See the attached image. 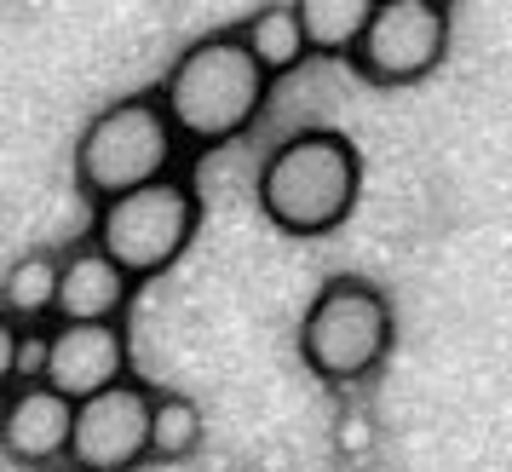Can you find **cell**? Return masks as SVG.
<instances>
[{
  "label": "cell",
  "instance_id": "277c9868",
  "mask_svg": "<svg viewBox=\"0 0 512 472\" xmlns=\"http://www.w3.org/2000/svg\"><path fill=\"white\" fill-rule=\"evenodd\" d=\"M397 340V317L386 288H374L369 277H328L317 288V300L300 317V363L323 386H357L369 380Z\"/></svg>",
  "mask_w": 512,
  "mask_h": 472
},
{
  "label": "cell",
  "instance_id": "9c48e42d",
  "mask_svg": "<svg viewBox=\"0 0 512 472\" xmlns=\"http://www.w3.org/2000/svg\"><path fill=\"white\" fill-rule=\"evenodd\" d=\"M47 380L75 403L127 380V329L116 323H52V363Z\"/></svg>",
  "mask_w": 512,
  "mask_h": 472
},
{
  "label": "cell",
  "instance_id": "6da1fadb",
  "mask_svg": "<svg viewBox=\"0 0 512 472\" xmlns=\"http://www.w3.org/2000/svg\"><path fill=\"white\" fill-rule=\"evenodd\" d=\"M271 81L277 75L254 58L242 29H225V35H202L196 47L173 58V70L162 75V104L185 144L219 150L259 121L265 98H271Z\"/></svg>",
  "mask_w": 512,
  "mask_h": 472
},
{
  "label": "cell",
  "instance_id": "52a82bcc",
  "mask_svg": "<svg viewBox=\"0 0 512 472\" xmlns=\"http://www.w3.org/2000/svg\"><path fill=\"white\" fill-rule=\"evenodd\" d=\"M150 415H156V392L139 380H116L81 398L70 472H139L150 461Z\"/></svg>",
  "mask_w": 512,
  "mask_h": 472
},
{
  "label": "cell",
  "instance_id": "2e32d148",
  "mask_svg": "<svg viewBox=\"0 0 512 472\" xmlns=\"http://www.w3.org/2000/svg\"><path fill=\"white\" fill-rule=\"evenodd\" d=\"M438 6H455V0H438Z\"/></svg>",
  "mask_w": 512,
  "mask_h": 472
},
{
  "label": "cell",
  "instance_id": "7a4b0ae2",
  "mask_svg": "<svg viewBox=\"0 0 512 472\" xmlns=\"http://www.w3.org/2000/svg\"><path fill=\"white\" fill-rule=\"evenodd\" d=\"M363 190V156L346 133L334 127H305L259 162L254 196L259 213L277 225L282 236H328L340 231L357 208Z\"/></svg>",
  "mask_w": 512,
  "mask_h": 472
},
{
  "label": "cell",
  "instance_id": "3957f363",
  "mask_svg": "<svg viewBox=\"0 0 512 472\" xmlns=\"http://www.w3.org/2000/svg\"><path fill=\"white\" fill-rule=\"evenodd\" d=\"M179 144L185 139L167 116L162 93L116 98L75 139V190L98 208V202L127 196V190L150 185V179H167L173 162H179Z\"/></svg>",
  "mask_w": 512,
  "mask_h": 472
},
{
  "label": "cell",
  "instance_id": "8fae6325",
  "mask_svg": "<svg viewBox=\"0 0 512 472\" xmlns=\"http://www.w3.org/2000/svg\"><path fill=\"white\" fill-rule=\"evenodd\" d=\"M58 283H64V254H47V248L18 254L0 277V317L24 323V329L58 317Z\"/></svg>",
  "mask_w": 512,
  "mask_h": 472
},
{
  "label": "cell",
  "instance_id": "5bb4252c",
  "mask_svg": "<svg viewBox=\"0 0 512 472\" xmlns=\"http://www.w3.org/2000/svg\"><path fill=\"white\" fill-rule=\"evenodd\" d=\"M202 438H208V421H202L196 398H185V392H156V415H150V461H162V467L190 461V455L202 449Z\"/></svg>",
  "mask_w": 512,
  "mask_h": 472
},
{
  "label": "cell",
  "instance_id": "ba28073f",
  "mask_svg": "<svg viewBox=\"0 0 512 472\" xmlns=\"http://www.w3.org/2000/svg\"><path fill=\"white\" fill-rule=\"evenodd\" d=\"M75 409L81 403L70 392H58L52 380L6 386V415H0V449H6V461L12 467H29V472L70 467Z\"/></svg>",
  "mask_w": 512,
  "mask_h": 472
},
{
  "label": "cell",
  "instance_id": "7c38bea8",
  "mask_svg": "<svg viewBox=\"0 0 512 472\" xmlns=\"http://www.w3.org/2000/svg\"><path fill=\"white\" fill-rule=\"evenodd\" d=\"M242 41L254 47V58L271 75L300 70L305 58H311V35H305V18H300L294 0H271V6H259L254 18L242 24Z\"/></svg>",
  "mask_w": 512,
  "mask_h": 472
},
{
  "label": "cell",
  "instance_id": "8992f818",
  "mask_svg": "<svg viewBox=\"0 0 512 472\" xmlns=\"http://www.w3.org/2000/svg\"><path fill=\"white\" fill-rule=\"evenodd\" d=\"M449 52V6L438 0H380L374 24L351 52V70L369 87H415Z\"/></svg>",
  "mask_w": 512,
  "mask_h": 472
},
{
  "label": "cell",
  "instance_id": "4fadbf2b",
  "mask_svg": "<svg viewBox=\"0 0 512 472\" xmlns=\"http://www.w3.org/2000/svg\"><path fill=\"white\" fill-rule=\"evenodd\" d=\"M305 18V35H311V52L323 58H351L363 29L374 24L380 0H294Z\"/></svg>",
  "mask_w": 512,
  "mask_h": 472
},
{
  "label": "cell",
  "instance_id": "5b68a950",
  "mask_svg": "<svg viewBox=\"0 0 512 472\" xmlns=\"http://www.w3.org/2000/svg\"><path fill=\"white\" fill-rule=\"evenodd\" d=\"M196 225H202V196L179 173L150 179V185L93 208V242L104 254H116L139 283L179 265V254L196 242Z\"/></svg>",
  "mask_w": 512,
  "mask_h": 472
},
{
  "label": "cell",
  "instance_id": "30bf717a",
  "mask_svg": "<svg viewBox=\"0 0 512 472\" xmlns=\"http://www.w3.org/2000/svg\"><path fill=\"white\" fill-rule=\"evenodd\" d=\"M133 283L139 277L87 236L64 254V283H58V317L52 323H116L133 300Z\"/></svg>",
  "mask_w": 512,
  "mask_h": 472
},
{
  "label": "cell",
  "instance_id": "9a60e30c",
  "mask_svg": "<svg viewBox=\"0 0 512 472\" xmlns=\"http://www.w3.org/2000/svg\"><path fill=\"white\" fill-rule=\"evenodd\" d=\"M340 449H346V455H363V449H369V421H346L340 426Z\"/></svg>",
  "mask_w": 512,
  "mask_h": 472
}]
</instances>
